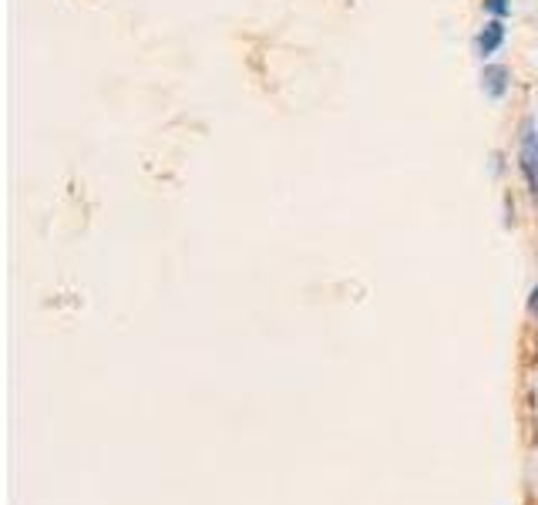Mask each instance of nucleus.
Listing matches in <instances>:
<instances>
[{
    "instance_id": "1",
    "label": "nucleus",
    "mask_w": 538,
    "mask_h": 505,
    "mask_svg": "<svg viewBox=\"0 0 538 505\" xmlns=\"http://www.w3.org/2000/svg\"><path fill=\"white\" fill-rule=\"evenodd\" d=\"M518 172H522L528 199L538 202V125L535 118H525L518 128Z\"/></svg>"
},
{
    "instance_id": "2",
    "label": "nucleus",
    "mask_w": 538,
    "mask_h": 505,
    "mask_svg": "<svg viewBox=\"0 0 538 505\" xmlns=\"http://www.w3.org/2000/svg\"><path fill=\"white\" fill-rule=\"evenodd\" d=\"M508 41V21H498V17H485V24H481V31L475 34V54L478 61H495V54L505 48Z\"/></svg>"
},
{
    "instance_id": "3",
    "label": "nucleus",
    "mask_w": 538,
    "mask_h": 505,
    "mask_svg": "<svg viewBox=\"0 0 538 505\" xmlns=\"http://www.w3.org/2000/svg\"><path fill=\"white\" fill-rule=\"evenodd\" d=\"M481 91L491 101H505L508 91H512V71L498 61H485L481 64Z\"/></svg>"
},
{
    "instance_id": "4",
    "label": "nucleus",
    "mask_w": 538,
    "mask_h": 505,
    "mask_svg": "<svg viewBox=\"0 0 538 505\" xmlns=\"http://www.w3.org/2000/svg\"><path fill=\"white\" fill-rule=\"evenodd\" d=\"M481 11H485V17L508 21L512 17V0H481Z\"/></svg>"
},
{
    "instance_id": "5",
    "label": "nucleus",
    "mask_w": 538,
    "mask_h": 505,
    "mask_svg": "<svg viewBox=\"0 0 538 505\" xmlns=\"http://www.w3.org/2000/svg\"><path fill=\"white\" fill-rule=\"evenodd\" d=\"M528 317L538 320V283L532 287V293H528Z\"/></svg>"
}]
</instances>
